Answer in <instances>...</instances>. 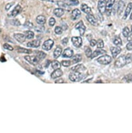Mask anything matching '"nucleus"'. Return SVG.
I'll use <instances>...</instances> for the list:
<instances>
[{
  "instance_id": "bb28decb",
  "label": "nucleus",
  "mask_w": 132,
  "mask_h": 133,
  "mask_svg": "<svg viewBox=\"0 0 132 133\" xmlns=\"http://www.w3.org/2000/svg\"><path fill=\"white\" fill-rule=\"evenodd\" d=\"M82 56L80 54H76L75 55V56H74L72 59V62L73 63L75 64V63H79L82 60Z\"/></svg>"
},
{
  "instance_id": "412c9836",
  "label": "nucleus",
  "mask_w": 132,
  "mask_h": 133,
  "mask_svg": "<svg viewBox=\"0 0 132 133\" xmlns=\"http://www.w3.org/2000/svg\"><path fill=\"white\" fill-rule=\"evenodd\" d=\"M64 2L68 6H76L79 4L78 0H65Z\"/></svg>"
},
{
  "instance_id": "5701e85b",
  "label": "nucleus",
  "mask_w": 132,
  "mask_h": 133,
  "mask_svg": "<svg viewBox=\"0 0 132 133\" xmlns=\"http://www.w3.org/2000/svg\"><path fill=\"white\" fill-rule=\"evenodd\" d=\"M62 52V48L61 47L59 46H58L57 48L55 50V51L54 52V56L55 59L59 57L60 55L61 54Z\"/></svg>"
},
{
  "instance_id": "864d4df0",
  "label": "nucleus",
  "mask_w": 132,
  "mask_h": 133,
  "mask_svg": "<svg viewBox=\"0 0 132 133\" xmlns=\"http://www.w3.org/2000/svg\"><path fill=\"white\" fill-rule=\"evenodd\" d=\"M96 83H98V82H100V83H102V82L101 81H98V82H96Z\"/></svg>"
},
{
  "instance_id": "a878e982",
  "label": "nucleus",
  "mask_w": 132,
  "mask_h": 133,
  "mask_svg": "<svg viewBox=\"0 0 132 133\" xmlns=\"http://www.w3.org/2000/svg\"><path fill=\"white\" fill-rule=\"evenodd\" d=\"M37 22L40 25H43L45 23L46 18L44 16L39 15L38 16L36 19Z\"/></svg>"
},
{
  "instance_id": "f8f14e48",
  "label": "nucleus",
  "mask_w": 132,
  "mask_h": 133,
  "mask_svg": "<svg viewBox=\"0 0 132 133\" xmlns=\"http://www.w3.org/2000/svg\"><path fill=\"white\" fill-rule=\"evenodd\" d=\"M126 2V0H120L119 3H118V13L120 15L122 13V12L124 9L125 4Z\"/></svg>"
},
{
  "instance_id": "79ce46f5",
  "label": "nucleus",
  "mask_w": 132,
  "mask_h": 133,
  "mask_svg": "<svg viewBox=\"0 0 132 133\" xmlns=\"http://www.w3.org/2000/svg\"><path fill=\"white\" fill-rule=\"evenodd\" d=\"M33 25L31 23H30V21H27L26 23L24 24V26L29 29H31L33 27Z\"/></svg>"
},
{
  "instance_id": "ea45409f",
  "label": "nucleus",
  "mask_w": 132,
  "mask_h": 133,
  "mask_svg": "<svg viewBox=\"0 0 132 133\" xmlns=\"http://www.w3.org/2000/svg\"><path fill=\"white\" fill-rule=\"evenodd\" d=\"M61 63L62 65L64 66H65V67H68L71 65L70 61H62Z\"/></svg>"
},
{
  "instance_id": "7ed1b4c3",
  "label": "nucleus",
  "mask_w": 132,
  "mask_h": 133,
  "mask_svg": "<svg viewBox=\"0 0 132 133\" xmlns=\"http://www.w3.org/2000/svg\"><path fill=\"white\" fill-rule=\"evenodd\" d=\"M126 64L127 63H126V57L125 55H122V56L118 57L115 62V66L117 68H121Z\"/></svg>"
},
{
  "instance_id": "423d86ee",
  "label": "nucleus",
  "mask_w": 132,
  "mask_h": 133,
  "mask_svg": "<svg viewBox=\"0 0 132 133\" xmlns=\"http://www.w3.org/2000/svg\"><path fill=\"white\" fill-rule=\"evenodd\" d=\"M106 0H99L98 3V9L99 12L103 14L106 12Z\"/></svg>"
},
{
  "instance_id": "dca6fc26",
  "label": "nucleus",
  "mask_w": 132,
  "mask_h": 133,
  "mask_svg": "<svg viewBox=\"0 0 132 133\" xmlns=\"http://www.w3.org/2000/svg\"><path fill=\"white\" fill-rule=\"evenodd\" d=\"M63 74V72L62 70H60V69H57V70H55L53 73L51 74V77L53 79H55L58 78V77H59L60 76H61Z\"/></svg>"
},
{
  "instance_id": "2f4dec72",
  "label": "nucleus",
  "mask_w": 132,
  "mask_h": 133,
  "mask_svg": "<svg viewBox=\"0 0 132 133\" xmlns=\"http://www.w3.org/2000/svg\"><path fill=\"white\" fill-rule=\"evenodd\" d=\"M113 43L115 46H122V42L121 39L120 37L115 38L113 40Z\"/></svg>"
},
{
  "instance_id": "37998d69",
  "label": "nucleus",
  "mask_w": 132,
  "mask_h": 133,
  "mask_svg": "<svg viewBox=\"0 0 132 133\" xmlns=\"http://www.w3.org/2000/svg\"><path fill=\"white\" fill-rule=\"evenodd\" d=\"M55 23H56V20H55V18H53V17H52L50 18V19L49 20V25L52 27V26H53L55 24Z\"/></svg>"
},
{
  "instance_id": "72a5a7b5",
  "label": "nucleus",
  "mask_w": 132,
  "mask_h": 133,
  "mask_svg": "<svg viewBox=\"0 0 132 133\" xmlns=\"http://www.w3.org/2000/svg\"><path fill=\"white\" fill-rule=\"evenodd\" d=\"M123 35L125 37H127L130 33V29L127 27H125L123 29Z\"/></svg>"
},
{
  "instance_id": "7c9ffc66",
  "label": "nucleus",
  "mask_w": 132,
  "mask_h": 133,
  "mask_svg": "<svg viewBox=\"0 0 132 133\" xmlns=\"http://www.w3.org/2000/svg\"><path fill=\"white\" fill-rule=\"evenodd\" d=\"M17 50L19 52H20V53H27V54H30L32 52L31 50H29V49H24V48H19V47H18V48L17 49Z\"/></svg>"
},
{
  "instance_id": "5fc2aeb1",
  "label": "nucleus",
  "mask_w": 132,
  "mask_h": 133,
  "mask_svg": "<svg viewBox=\"0 0 132 133\" xmlns=\"http://www.w3.org/2000/svg\"><path fill=\"white\" fill-rule=\"evenodd\" d=\"M130 19H132V13L131 14V17H130Z\"/></svg>"
},
{
  "instance_id": "f03ea898",
  "label": "nucleus",
  "mask_w": 132,
  "mask_h": 133,
  "mask_svg": "<svg viewBox=\"0 0 132 133\" xmlns=\"http://www.w3.org/2000/svg\"><path fill=\"white\" fill-rule=\"evenodd\" d=\"M112 61V57L108 55H104L99 57L97 59V62L103 65H107Z\"/></svg>"
},
{
  "instance_id": "4d7b16f0",
  "label": "nucleus",
  "mask_w": 132,
  "mask_h": 133,
  "mask_svg": "<svg viewBox=\"0 0 132 133\" xmlns=\"http://www.w3.org/2000/svg\"><path fill=\"white\" fill-rule=\"evenodd\" d=\"M1 29H0V32H1Z\"/></svg>"
},
{
  "instance_id": "1a4fd4ad",
  "label": "nucleus",
  "mask_w": 132,
  "mask_h": 133,
  "mask_svg": "<svg viewBox=\"0 0 132 133\" xmlns=\"http://www.w3.org/2000/svg\"><path fill=\"white\" fill-rule=\"evenodd\" d=\"M75 28V29L79 30L80 34L81 36L84 35L85 31V29H86V27L84 26L83 21L81 20L80 21L79 23L76 25Z\"/></svg>"
},
{
  "instance_id": "c756f323",
  "label": "nucleus",
  "mask_w": 132,
  "mask_h": 133,
  "mask_svg": "<svg viewBox=\"0 0 132 133\" xmlns=\"http://www.w3.org/2000/svg\"><path fill=\"white\" fill-rule=\"evenodd\" d=\"M35 53H36V56H37L40 60L41 59H44L46 57V54L42 51H35Z\"/></svg>"
},
{
  "instance_id": "de8ad7c7",
  "label": "nucleus",
  "mask_w": 132,
  "mask_h": 133,
  "mask_svg": "<svg viewBox=\"0 0 132 133\" xmlns=\"http://www.w3.org/2000/svg\"><path fill=\"white\" fill-rule=\"evenodd\" d=\"M68 42V39L67 38H65L64 39L62 40V43L64 44V45H66Z\"/></svg>"
},
{
  "instance_id": "4468645a",
  "label": "nucleus",
  "mask_w": 132,
  "mask_h": 133,
  "mask_svg": "<svg viewBox=\"0 0 132 133\" xmlns=\"http://www.w3.org/2000/svg\"><path fill=\"white\" fill-rule=\"evenodd\" d=\"M121 48L119 46L117 47H111L110 48V51L112 53V56L113 57H115L117 55L121 52Z\"/></svg>"
},
{
  "instance_id": "f3484780",
  "label": "nucleus",
  "mask_w": 132,
  "mask_h": 133,
  "mask_svg": "<svg viewBox=\"0 0 132 133\" xmlns=\"http://www.w3.org/2000/svg\"><path fill=\"white\" fill-rule=\"evenodd\" d=\"M62 55V56L64 57L70 58L73 56V51H72V50L70 49V48H67L65 50Z\"/></svg>"
},
{
  "instance_id": "603ef678",
  "label": "nucleus",
  "mask_w": 132,
  "mask_h": 133,
  "mask_svg": "<svg viewBox=\"0 0 132 133\" xmlns=\"http://www.w3.org/2000/svg\"><path fill=\"white\" fill-rule=\"evenodd\" d=\"M41 1H51V0H41Z\"/></svg>"
},
{
  "instance_id": "0eeeda50",
  "label": "nucleus",
  "mask_w": 132,
  "mask_h": 133,
  "mask_svg": "<svg viewBox=\"0 0 132 133\" xmlns=\"http://www.w3.org/2000/svg\"><path fill=\"white\" fill-rule=\"evenodd\" d=\"M54 44V42L53 40L51 39L47 40L44 42L43 44L42 45V49L46 51H49L52 48Z\"/></svg>"
},
{
  "instance_id": "4be33fe9",
  "label": "nucleus",
  "mask_w": 132,
  "mask_h": 133,
  "mask_svg": "<svg viewBox=\"0 0 132 133\" xmlns=\"http://www.w3.org/2000/svg\"><path fill=\"white\" fill-rule=\"evenodd\" d=\"M86 69L83 64H79L75 66V67L72 68V70L75 71H78L80 72H84Z\"/></svg>"
},
{
  "instance_id": "aec40b11",
  "label": "nucleus",
  "mask_w": 132,
  "mask_h": 133,
  "mask_svg": "<svg viewBox=\"0 0 132 133\" xmlns=\"http://www.w3.org/2000/svg\"><path fill=\"white\" fill-rule=\"evenodd\" d=\"M54 14L57 17H60L64 15V10L61 8H58V9H55L54 10Z\"/></svg>"
},
{
  "instance_id": "2eb2a0df",
  "label": "nucleus",
  "mask_w": 132,
  "mask_h": 133,
  "mask_svg": "<svg viewBox=\"0 0 132 133\" xmlns=\"http://www.w3.org/2000/svg\"><path fill=\"white\" fill-rule=\"evenodd\" d=\"M81 13L79 9H75L72 10V14H71V18L73 20H76V19H78L81 16Z\"/></svg>"
},
{
  "instance_id": "6ab92c4d",
  "label": "nucleus",
  "mask_w": 132,
  "mask_h": 133,
  "mask_svg": "<svg viewBox=\"0 0 132 133\" xmlns=\"http://www.w3.org/2000/svg\"><path fill=\"white\" fill-rule=\"evenodd\" d=\"M81 9L84 12L85 14H92L91 8L88 5L85 4H82L81 6Z\"/></svg>"
},
{
  "instance_id": "8fccbe9b",
  "label": "nucleus",
  "mask_w": 132,
  "mask_h": 133,
  "mask_svg": "<svg viewBox=\"0 0 132 133\" xmlns=\"http://www.w3.org/2000/svg\"><path fill=\"white\" fill-rule=\"evenodd\" d=\"M125 78H126V80L127 81H132V75L130 76V75H127L125 77Z\"/></svg>"
},
{
  "instance_id": "58836bf2",
  "label": "nucleus",
  "mask_w": 132,
  "mask_h": 133,
  "mask_svg": "<svg viewBox=\"0 0 132 133\" xmlns=\"http://www.w3.org/2000/svg\"><path fill=\"white\" fill-rule=\"evenodd\" d=\"M55 32L56 34L61 35L62 32V28L59 26H57L55 29Z\"/></svg>"
},
{
  "instance_id": "c03bdc74",
  "label": "nucleus",
  "mask_w": 132,
  "mask_h": 133,
  "mask_svg": "<svg viewBox=\"0 0 132 133\" xmlns=\"http://www.w3.org/2000/svg\"><path fill=\"white\" fill-rule=\"evenodd\" d=\"M126 49L128 51L132 50V41H130V42L127 44V45H126Z\"/></svg>"
},
{
  "instance_id": "4c0bfd02",
  "label": "nucleus",
  "mask_w": 132,
  "mask_h": 133,
  "mask_svg": "<svg viewBox=\"0 0 132 133\" xmlns=\"http://www.w3.org/2000/svg\"><path fill=\"white\" fill-rule=\"evenodd\" d=\"M10 24L15 26H19L21 25L18 19H13V20L11 21Z\"/></svg>"
},
{
  "instance_id": "09e8293b",
  "label": "nucleus",
  "mask_w": 132,
  "mask_h": 133,
  "mask_svg": "<svg viewBox=\"0 0 132 133\" xmlns=\"http://www.w3.org/2000/svg\"><path fill=\"white\" fill-rule=\"evenodd\" d=\"M64 81L62 79H59L57 80H56L55 83H58V84H62V83H64Z\"/></svg>"
},
{
  "instance_id": "39448f33",
  "label": "nucleus",
  "mask_w": 132,
  "mask_h": 133,
  "mask_svg": "<svg viewBox=\"0 0 132 133\" xmlns=\"http://www.w3.org/2000/svg\"><path fill=\"white\" fill-rule=\"evenodd\" d=\"M114 2L115 0H108V1L106 2V12L108 16L111 15L112 10V6H113Z\"/></svg>"
},
{
  "instance_id": "3c124183",
  "label": "nucleus",
  "mask_w": 132,
  "mask_h": 133,
  "mask_svg": "<svg viewBox=\"0 0 132 133\" xmlns=\"http://www.w3.org/2000/svg\"><path fill=\"white\" fill-rule=\"evenodd\" d=\"M127 40L129 41H132V33L130 35L128 36V38H127Z\"/></svg>"
},
{
  "instance_id": "e433bc0d",
  "label": "nucleus",
  "mask_w": 132,
  "mask_h": 133,
  "mask_svg": "<svg viewBox=\"0 0 132 133\" xmlns=\"http://www.w3.org/2000/svg\"><path fill=\"white\" fill-rule=\"evenodd\" d=\"M97 48L99 49L103 48L104 46V43L103 40L101 39H99L97 42Z\"/></svg>"
},
{
  "instance_id": "a211bd4d",
  "label": "nucleus",
  "mask_w": 132,
  "mask_h": 133,
  "mask_svg": "<svg viewBox=\"0 0 132 133\" xmlns=\"http://www.w3.org/2000/svg\"><path fill=\"white\" fill-rule=\"evenodd\" d=\"M40 46V41L38 40H34L27 43V46L30 48H38Z\"/></svg>"
},
{
  "instance_id": "f257e3e1",
  "label": "nucleus",
  "mask_w": 132,
  "mask_h": 133,
  "mask_svg": "<svg viewBox=\"0 0 132 133\" xmlns=\"http://www.w3.org/2000/svg\"><path fill=\"white\" fill-rule=\"evenodd\" d=\"M85 77V75L84 72H80L78 71H73L69 75V79L71 81L73 82H80L82 79Z\"/></svg>"
},
{
  "instance_id": "20e7f679",
  "label": "nucleus",
  "mask_w": 132,
  "mask_h": 133,
  "mask_svg": "<svg viewBox=\"0 0 132 133\" xmlns=\"http://www.w3.org/2000/svg\"><path fill=\"white\" fill-rule=\"evenodd\" d=\"M24 59H26L27 61H28L29 63L32 65H37L40 61V59L37 56L35 55H27L24 56Z\"/></svg>"
},
{
  "instance_id": "9b49d317",
  "label": "nucleus",
  "mask_w": 132,
  "mask_h": 133,
  "mask_svg": "<svg viewBox=\"0 0 132 133\" xmlns=\"http://www.w3.org/2000/svg\"><path fill=\"white\" fill-rule=\"evenodd\" d=\"M87 20L89 22L90 24H91L92 25L94 26H98V22L97 19L95 18V17L94 16V15H92V14H87L86 17Z\"/></svg>"
},
{
  "instance_id": "cd10ccee",
  "label": "nucleus",
  "mask_w": 132,
  "mask_h": 133,
  "mask_svg": "<svg viewBox=\"0 0 132 133\" xmlns=\"http://www.w3.org/2000/svg\"><path fill=\"white\" fill-rule=\"evenodd\" d=\"M52 66L54 70H57V69H59L61 67V64L60 63L57 61L56 60H55L52 63Z\"/></svg>"
},
{
  "instance_id": "9d476101",
  "label": "nucleus",
  "mask_w": 132,
  "mask_h": 133,
  "mask_svg": "<svg viewBox=\"0 0 132 133\" xmlns=\"http://www.w3.org/2000/svg\"><path fill=\"white\" fill-rule=\"evenodd\" d=\"M73 44L76 48H80L82 44V39L80 37H73L71 38Z\"/></svg>"
},
{
  "instance_id": "c85d7f7f",
  "label": "nucleus",
  "mask_w": 132,
  "mask_h": 133,
  "mask_svg": "<svg viewBox=\"0 0 132 133\" xmlns=\"http://www.w3.org/2000/svg\"><path fill=\"white\" fill-rule=\"evenodd\" d=\"M24 36H25L26 38L28 39H31L33 38L34 34L33 32L30 31V30H28V31L24 32Z\"/></svg>"
},
{
  "instance_id": "393cba45",
  "label": "nucleus",
  "mask_w": 132,
  "mask_h": 133,
  "mask_svg": "<svg viewBox=\"0 0 132 133\" xmlns=\"http://www.w3.org/2000/svg\"><path fill=\"white\" fill-rule=\"evenodd\" d=\"M106 53V51L104 50H95L94 52V53L92 54L90 57H91V59H93V58H94L95 57H97L99 55Z\"/></svg>"
},
{
  "instance_id": "f704fd0d",
  "label": "nucleus",
  "mask_w": 132,
  "mask_h": 133,
  "mask_svg": "<svg viewBox=\"0 0 132 133\" xmlns=\"http://www.w3.org/2000/svg\"><path fill=\"white\" fill-rule=\"evenodd\" d=\"M85 53L86 54V56L88 57H90L91 56V55L92 54V50L90 49L89 47H87L85 50Z\"/></svg>"
},
{
  "instance_id": "49530a36",
  "label": "nucleus",
  "mask_w": 132,
  "mask_h": 133,
  "mask_svg": "<svg viewBox=\"0 0 132 133\" xmlns=\"http://www.w3.org/2000/svg\"><path fill=\"white\" fill-rule=\"evenodd\" d=\"M96 44H97V41L94 39H92L90 41V45L91 46H94Z\"/></svg>"
},
{
  "instance_id": "ddd939ff",
  "label": "nucleus",
  "mask_w": 132,
  "mask_h": 133,
  "mask_svg": "<svg viewBox=\"0 0 132 133\" xmlns=\"http://www.w3.org/2000/svg\"><path fill=\"white\" fill-rule=\"evenodd\" d=\"M15 39L17 40L18 42L20 43H23L26 40V37L24 35L21 34H16L14 35Z\"/></svg>"
},
{
  "instance_id": "6e6d98bb",
  "label": "nucleus",
  "mask_w": 132,
  "mask_h": 133,
  "mask_svg": "<svg viewBox=\"0 0 132 133\" xmlns=\"http://www.w3.org/2000/svg\"><path fill=\"white\" fill-rule=\"evenodd\" d=\"M131 31L132 32V27H131Z\"/></svg>"
},
{
  "instance_id": "473e14b6",
  "label": "nucleus",
  "mask_w": 132,
  "mask_h": 133,
  "mask_svg": "<svg viewBox=\"0 0 132 133\" xmlns=\"http://www.w3.org/2000/svg\"><path fill=\"white\" fill-rule=\"evenodd\" d=\"M34 29L36 31H38V32H43L44 31L45 28L44 26L41 25V26H38L35 27Z\"/></svg>"
},
{
  "instance_id": "b1692460",
  "label": "nucleus",
  "mask_w": 132,
  "mask_h": 133,
  "mask_svg": "<svg viewBox=\"0 0 132 133\" xmlns=\"http://www.w3.org/2000/svg\"><path fill=\"white\" fill-rule=\"evenodd\" d=\"M132 9V3H130L128 4V5H127V7H126V9L125 11V13H124V15L123 16V19H126V18L127 17V16H128L129 14L131 12V10Z\"/></svg>"
},
{
  "instance_id": "6e6552de",
  "label": "nucleus",
  "mask_w": 132,
  "mask_h": 133,
  "mask_svg": "<svg viewBox=\"0 0 132 133\" xmlns=\"http://www.w3.org/2000/svg\"><path fill=\"white\" fill-rule=\"evenodd\" d=\"M22 10V8L19 5H17L14 9L12 12H10L8 16L10 17H15L16 16L18 15L19 14H20Z\"/></svg>"
},
{
  "instance_id": "a18cd8bd",
  "label": "nucleus",
  "mask_w": 132,
  "mask_h": 133,
  "mask_svg": "<svg viewBox=\"0 0 132 133\" xmlns=\"http://www.w3.org/2000/svg\"><path fill=\"white\" fill-rule=\"evenodd\" d=\"M14 4V3H9V4H7L6 5V7H5V9H6V10H9L10 8L12 7L13 4Z\"/></svg>"
},
{
  "instance_id": "c9c22d12",
  "label": "nucleus",
  "mask_w": 132,
  "mask_h": 133,
  "mask_svg": "<svg viewBox=\"0 0 132 133\" xmlns=\"http://www.w3.org/2000/svg\"><path fill=\"white\" fill-rule=\"evenodd\" d=\"M126 57V63L129 64L131 63L132 62V54L129 53L127 54L125 56Z\"/></svg>"
},
{
  "instance_id": "a19ab883",
  "label": "nucleus",
  "mask_w": 132,
  "mask_h": 133,
  "mask_svg": "<svg viewBox=\"0 0 132 133\" xmlns=\"http://www.w3.org/2000/svg\"><path fill=\"white\" fill-rule=\"evenodd\" d=\"M3 47H4V49L8 50H9V51H13V47L11 46H10L9 44L8 43H5L3 45Z\"/></svg>"
}]
</instances>
